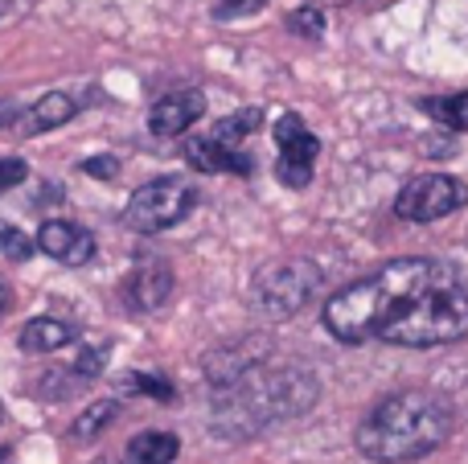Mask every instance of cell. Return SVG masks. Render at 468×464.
<instances>
[{
  "label": "cell",
  "mask_w": 468,
  "mask_h": 464,
  "mask_svg": "<svg viewBox=\"0 0 468 464\" xmlns=\"http://www.w3.org/2000/svg\"><path fill=\"white\" fill-rule=\"evenodd\" d=\"M452 263L440 259H395L382 263L374 276L341 288L324 304V329L346 345H362L370 337H382V329L407 309L420 292H428Z\"/></svg>",
  "instance_id": "6da1fadb"
},
{
  "label": "cell",
  "mask_w": 468,
  "mask_h": 464,
  "mask_svg": "<svg viewBox=\"0 0 468 464\" xmlns=\"http://www.w3.org/2000/svg\"><path fill=\"white\" fill-rule=\"evenodd\" d=\"M452 403L436 391H399L366 411L357 452L374 464H407L436 452L452 436Z\"/></svg>",
  "instance_id": "7a4b0ae2"
},
{
  "label": "cell",
  "mask_w": 468,
  "mask_h": 464,
  "mask_svg": "<svg viewBox=\"0 0 468 464\" xmlns=\"http://www.w3.org/2000/svg\"><path fill=\"white\" fill-rule=\"evenodd\" d=\"M321 386L308 370L300 366H255L250 374H242L239 383L222 386L214 395V436L227 440H242L255 436L263 427L280 424V419L304 416L316 403Z\"/></svg>",
  "instance_id": "3957f363"
},
{
  "label": "cell",
  "mask_w": 468,
  "mask_h": 464,
  "mask_svg": "<svg viewBox=\"0 0 468 464\" xmlns=\"http://www.w3.org/2000/svg\"><path fill=\"white\" fill-rule=\"evenodd\" d=\"M468 333V288L456 268H448L428 292H420L387 329L378 342L407 345V350H431V345L461 342Z\"/></svg>",
  "instance_id": "277c9868"
},
{
  "label": "cell",
  "mask_w": 468,
  "mask_h": 464,
  "mask_svg": "<svg viewBox=\"0 0 468 464\" xmlns=\"http://www.w3.org/2000/svg\"><path fill=\"white\" fill-rule=\"evenodd\" d=\"M197 206V189L186 177H156L144 181L136 194L128 197V210L123 222L140 235H156V230H169L177 222H186Z\"/></svg>",
  "instance_id": "5b68a950"
},
{
  "label": "cell",
  "mask_w": 468,
  "mask_h": 464,
  "mask_svg": "<svg viewBox=\"0 0 468 464\" xmlns=\"http://www.w3.org/2000/svg\"><path fill=\"white\" fill-rule=\"evenodd\" d=\"M316 288H321V268H316L313 259H283V263H271V268L259 271L250 296H255V309L263 312V317L283 321L304 309L316 296Z\"/></svg>",
  "instance_id": "8992f818"
},
{
  "label": "cell",
  "mask_w": 468,
  "mask_h": 464,
  "mask_svg": "<svg viewBox=\"0 0 468 464\" xmlns=\"http://www.w3.org/2000/svg\"><path fill=\"white\" fill-rule=\"evenodd\" d=\"M468 202L464 181L448 177V173H423V177L407 181L403 194L395 202V214L403 222H440L456 214Z\"/></svg>",
  "instance_id": "52a82bcc"
},
{
  "label": "cell",
  "mask_w": 468,
  "mask_h": 464,
  "mask_svg": "<svg viewBox=\"0 0 468 464\" xmlns=\"http://www.w3.org/2000/svg\"><path fill=\"white\" fill-rule=\"evenodd\" d=\"M275 136V177L288 189H304L313 181V164L321 156V140L308 132V123L300 120L296 111H283L271 128Z\"/></svg>",
  "instance_id": "ba28073f"
},
{
  "label": "cell",
  "mask_w": 468,
  "mask_h": 464,
  "mask_svg": "<svg viewBox=\"0 0 468 464\" xmlns=\"http://www.w3.org/2000/svg\"><path fill=\"white\" fill-rule=\"evenodd\" d=\"M173 296V268L156 255H144L123 279V301L136 312H156Z\"/></svg>",
  "instance_id": "9c48e42d"
},
{
  "label": "cell",
  "mask_w": 468,
  "mask_h": 464,
  "mask_svg": "<svg viewBox=\"0 0 468 464\" xmlns=\"http://www.w3.org/2000/svg\"><path fill=\"white\" fill-rule=\"evenodd\" d=\"M37 251L49 255L54 263H62V268H82V263L95 259V235L82 230L79 222L49 218L46 227L37 230Z\"/></svg>",
  "instance_id": "30bf717a"
},
{
  "label": "cell",
  "mask_w": 468,
  "mask_h": 464,
  "mask_svg": "<svg viewBox=\"0 0 468 464\" xmlns=\"http://www.w3.org/2000/svg\"><path fill=\"white\" fill-rule=\"evenodd\" d=\"M79 107L82 103L74 95H66V90H49V95L33 99L25 111H16L13 123H8V132H16V136H41V132L62 128L66 120H74Z\"/></svg>",
  "instance_id": "8fae6325"
},
{
  "label": "cell",
  "mask_w": 468,
  "mask_h": 464,
  "mask_svg": "<svg viewBox=\"0 0 468 464\" xmlns=\"http://www.w3.org/2000/svg\"><path fill=\"white\" fill-rule=\"evenodd\" d=\"M206 115V95L202 90H181V95H165L148 111V132L153 136H181Z\"/></svg>",
  "instance_id": "7c38bea8"
},
{
  "label": "cell",
  "mask_w": 468,
  "mask_h": 464,
  "mask_svg": "<svg viewBox=\"0 0 468 464\" xmlns=\"http://www.w3.org/2000/svg\"><path fill=\"white\" fill-rule=\"evenodd\" d=\"M186 161L194 164L197 173H234V177H250L255 161H250L242 148H227L206 132V136H194L186 144Z\"/></svg>",
  "instance_id": "4fadbf2b"
},
{
  "label": "cell",
  "mask_w": 468,
  "mask_h": 464,
  "mask_svg": "<svg viewBox=\"0 0 468 464\" xmlns=\"http://www.w3.org/2000/svg\"><path fill=\"white\" fill-rule=\"evenodd\" d=\"M70 342H74V325H66V321H58V317L29 321V325L21 329V337H16V345H21L25 353H54Z\"/></svg>",
  "instance_id": "5bb4252c"
},
{
  "label": "cell",
  "mask_w": 468,
  "mask_h": 464,
  "mask_svg": "<svg viewBox=\"0 0 468 464\" xmlns=\"http://www.w3.org/2000/svg\"><path fill=\"white\" fill-rule=\"evenodd\" d=\"M177 452H181V444L173 432H140V436H132V444H128L132 464H173Z\"/></svg>",
  "instance_id": "9a60e30c"
},
{
  "label": "cell",
  "mask_w": 468,
  "mask_h": 464,
  "mask_svg": "<svg viewBox=\"0 0 468 464\" xmlns=\"http://www.w3.org/2000/svg\"><path fill=\"white\" fill-rule=\"evenodd\" d=\"M115 416H120V403H115V399H95V403H90V407L70 424V440H79V444H82V440H95V436L103 432V427L112 424Z\"/></svg>",
  "instance_id": "2e32d148"
},
{
  "label": "cell",
  "mask_w": 468,
  "mask_h": 464,
  "mask_svg": "<svg viewBox=\"0 0 468 464\" xmlns=\"http://www.w3.org/2000/svg\"><path fill=\"white\" fill-rule=\"evenodd\" d=\"M259 123H263V111H259V107H242V111L227 115V120H222L210 136L218 140V144H227V148H239L250 132H259Z\"/></svg>",
  "instance_id": "e0dca14e"
},
{
  "label": "cell",
  "mask_w": 468,
  "mask_h": 464,
  "mask_svg": "<svg viewBox=\"0 0 468 464\" xmlns=\"http://www.w3.org/2000/svg\"><path fill=\"white\" fill-rule=\"evenodd\" d=\"M423 111H428L431 120H440L444 128L468 132V90H461V95H444V99H423Z\"/></svg>",
  "instance_id": "ac0fdd59"
},
{
  "label": "cell",
  "mask_w": 468,
  "mask_h": 464,
  "mask_svg": "<svg viewBox=\"0 0 468 464\" xmlns=\"http://www.w3.org/2000/svg\"><path fill=\"white\" fill-rule=\"evenodd\" d=\"M33 251H37V238H29L25 230H16L13 222L0 218V255H5L8 263H25Z\"/></svg>",
  "instance_id": "d6986e66"
},
{
  "label": "cell",
  "mask_w": 468,
  "mask_h": 464,
  "mask_svg": "<svg viewBox=\"0 0 468 464\" xmlns=\"http://www.w3.org/2000/svg\"><path fill=\"white\" fill-rule=\"evenodd\" d=\"M120 386H123V391L144 395V399H161V403L177 399V395H173V383H165V378H156V374H123Z\"/></svg>",
  "instance_id": "ffe728a7"
},
{
  "label": "cell",
  "mask_w": 468,
  "mask_h": 464,
  "mask_svg": "<svg viewBox=\"0 0 468 464\" xmlns=\"http://www.w3.org/2000/svg\"><path fill=\"white\" fill-rule=\"evenodd\" d=\"M288 29L292 33H300V37H321L324 33V13L316 5H304V8H296V13H288Z\"/></svg>",
  "instance_id": "44dd1931"
},
{
  "label": "cell",
  "mask_w": 468,
  "mask_h": 464,
  "mask_svg": "<svg viewBox=\"0 0 468 464\" xmlns=\"http://www.w3.org/2000/svg\"><path fill=\"white\" fill-rule=\"evenodd\" d=\"M25 177H29L25 161H16V156H5V161H0V194H5V189H13V185H21Z\"/></svg>",
  "instance_id": "7402d4cb"
},
{
  "label": "cell",
  "mask_w": 468,
  "mask_h": 464,
  "mask_svg": "<svg viewBox=\"0 0 468 464\" xmlns=\"http://www.w3.org/2000/svg\"><path fill=\"white\" fill-rule=\"evenodd\" d=\"M82 173H87V177L112 181L115 173H120V161H115V156H90V161H82Z\"/></svg>",
  "instance_id": "603a6c76"
},
{
  "label": "cell",
  "mask_w": 468,
  "mask_h": 464,
  "mask_svg": "<svg viewBox=\"0 0 468 464\" xmlns=\"http://www.w3.org/2000/svg\"><path fill=\"white\" fill-rule=\"evenodd\" d=\"M263 8V0H227V5H218V16L227 21V16H239V13H259Z\"/></svg>",
  "instance_id": "cb8c5ba5"
},
{
  "label": "cell",
  "mask_w": 468,
  "mask_h": 464,
  "mask_svg": "<svg viewBox=\"0 0 468 464\" xmlns=\"http://www.w3.org/2000/svg\"><path fill=\"white\" fill-rule=\"evenodd\" d=\"M13 115H16V107L0 99V128H8V123H13Z\"/></svg>",
  "instance_id": "d4e9b609"
},
{
  "label": "cell",
  "mask_w": 468,
  "mask_h": 464,
  "mask_svg": "<svg viewBox=\"0 0 468 464\" xmlns=\"http://www.w3.org/2000/svg\"><path fill=\"white\" fill-rule=\"evenodd\" d=\"M5 309H8V288L0 284V312H5Z\"/></svg>",
  "instance_id": "484cf974"
},
{
  "label": "cell",
  "mask_w": 468,
  "mask_h": 464,
  "mask_svg": "<svg viewBox=\"0 0 468 464\" xmlns=\"http://www.w3.org/2000/svg\"><path fill=\"white\" fill-rule=\"evenodd\" d=\"M8 5H13V0H0V16H5V13H8Z\"/></svg>",
  "instance_id": "4316f807"
}]
</instances>
